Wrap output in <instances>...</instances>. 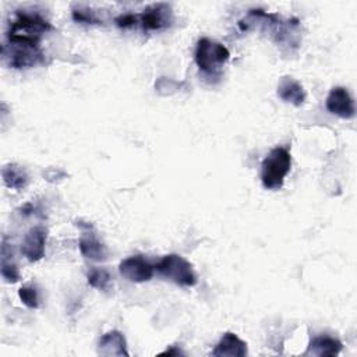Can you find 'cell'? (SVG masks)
Instances as JSON below:
<instances>
[{"label":"cell","instance_id":"15","mask_svg":"<svg viewBox=\"0 0 357 357\" xmlns=\"http://www.w3.org/2000/svg\"><path fill=\"white\" fill-rule=\"evenodd\" d=\"M4 184L13 190H22L28 184V174L25 169L15 163H8L1 169Z\"/></svg>","mask_w":357,"mask_h":357},{"label":"cell","instance_id":"2","mask_svg":"<svg viewBox=\"0 0 357 357\" xmlns=\"http://www.w3.org/2000/svg\"><path fill=\"white\" fill-rule=\"evenodd\" d=\"M291 167V155L287 148H273L261 165V181L266 190H279Z\"/></svg>","mask_w":357,"mask_h":357},{"label":"cell","instance_id":"11","mask_svg":"<svg viewBox=\"0 0 357 357\" xmlns=\"http://www.w3.org/2000/svg\"><path fill=\"white\" fill-rule=\"evenodd\" d=\"M247 354V343L236 333L226 332L212 350L215 357H244Z\"/></svg>","mask_w":357,"mask_h":357},{"label":"cell","instance_id":"20","mask_svg":"<svg viewBox=\"0 0 357 357\" xmlns=\"http://www.w3.org/2000/svg\"><path fill=\"white\" fill-rule=\"evenodd\" d=\"M116 24L120 28H130L137 25V14H123L116 18Z\"/></svg>","mask_w":357,"mask_h":357},{"label":"cell","instance_id":"8","mask_svg":"<svg viewBox=\"0 0 357 357\" xmlns=\"http://www.w3.org/2000/svg\"><path fill=\"white\" fill-rule=\"evenodd\" d=\"M77 226L82 229V234L78 243L81 254L92 261H105L107 258V248L93 231L92 225H84L82 222H77Z\"/></svg>","mask_w":357,"mask_h":357},{"label":"cell","instance_id":"12","mask_svg":"<svg viewBox=\"0 0 357 357\" xmlns=\"http://www.w3.org/2000/svg\"><path fill=\"white\" fill-rule=\"evenodd\" d=\"M98 353L102 356H128L127 343L121 332L110 331L99 339Z\"/></svg>","mask_w":357,"mask_h":357},{"label":"cell","instance_id":"9","mask_svg":"<svg viewBox=\"0 0 357 357\" xmlns=\"http://www.w3.org/2000/svg\"><path fill=\"white\" fill-rule=\"evenodd\" d=\"M47 230L43 226L31 227L21 244V252L29 262H38L45 257Z\"/></svg>","mask_w":357,"mask_h":357},{"label":"cell","instance_id":"5","mask_svg":"<svg viewBox=\"0 0 357 357\" xmlns=\"http://www.w3.org/2000/svg\"><path fill=\"white\" fill-rule=\"evenodd\" d=\"M173 22L172 7L166 3H156L146 7L141 14H137V24L144 31H160L170 26Z\"/></svg>","mask_w":357,"mask_h":357},{"label":"cell","instance_id":"19","mask_svg":"<svg viewBox=\"0 0 357 357\" xmlns=\"http://www.w3.org/2000/svg\"><path fill=\"white\" fill-rule=\"evenodd\" d=\"M73 18L78 22H85V24H99V20L95 17L93 11H91L89 8H74L73 10Z\"/></svg>","mask_w":357,"mask_h":357},{"label":"cell","instance_id":"18","mask_svg":"<svg viewBox=\"0 0 357 357\" xmlns=\"http://www.w3.org/2000/svg\"><path fill=\"white\" fill-rule=\"evenodd\" d=\"M18 296L26 307H29V308H38L39 307V296H38V290H36L35 286H32V284L22 286L18 290Z\"/></svg>","mask_w":357,"mask_h":357},{"label":"cell","instance_id":"3","mask_svg":"<svg viewBox=\"0 0 357 357\" xmlns=\"http://www.w3.org/2000/svg\"><path fill=\"white\" fill-rule=\"evenodd\" d=\"M194 57L201 71L206 74H216L229 60L230 52L225 45L213 39L201 38L197 43Z\"/></svg>","mask_w":357,"mask_h":357},{"label":"cell","instance_id":"1","mask_svg":"<svg viewBox=\"0 0 357 357\" xmlns=\"http://www.w3.org/2000/svg\"><path fill=\"white\" fill-rule=\"evenodd\" d=\"M53 26L38 13L20 10L15 18L10 22L7 32V45L39 47V40L43 33Z\"/></svg>","mask_w":357,"mask_h":357},{"label":"cell","instance_id":"16","mask_svg":"<svg viewBox=\"0 0 357 357\" xmlns=\"http://www.w3.org/2000/svg\"><path fill=\"white\" fill-rule=\"evenodd\" d=\"M1 276L6 282L8 283H15L20 280V271L15 265V262L13 261V252H11V245L7 244L6 237L3 238L1 243Z\"/></svg>","mask_w":357,"mask_h":357},{"label":"cell","instance_id":"21","mask_svg":"<svg viewBox=\"0 0 357 357\" xmlns=\"http://www.w3.org/2000/svg\"><path fill=\"white\" fill-rule=\"evenodd\" d=\"M165 354H167V356H169V354H176V356H177V354H183V353H181L178 349H176V350H174V349H170V350H166V351L160 353V356H165Z\"/></svg>","mask_w":357,"mask_h":357},{"label":"cell","instance_id":"17","mask_svg":"<svg viewBox=\"0 0 357 357\" xmlns=\"http://www.w3.org/2000/svg\"><path fill=\"white\" fill-rule=\"evenodd\" d=\"M110 275L103 268H92L88 272V283L99 290H107L110 286Z\"/></svg>","mask_w":357,"mask_h":357},{"label":"cell","instance_id":"13","mask_svg":"<svg viewBox=\"0 0 357 357\" xmlns=\"http://www.w3.org/2000/svg\"><path fill=\"white\" fill-rule=\"evenodd\" d=\"M278 96L294 106H301L305 100V91L303 85L291 77H283L278 85Z\"/></svg>","mask_w":357,"mask_h":357},{"label":"cell","instance_id":"6","mask_svg":"<svg viewBox=\"0 0 357 357\" xmlns=\"http://www.w3.org/2000/svg\"><path fill=\"white\" fill-rule=\"evenodd\" d=\"M3 57L13 68L32 67L43 60V54L39 47L20 45H4Z\"/></svg>","mask_w":357,"mask_h":357},{"label":"cell","instance_id":"10","mask_svg":"<svg viewBox=\"0 0 357 357\" xmlns=\"http://www.w3.org/2000/svg\"><path fill=\"white\" fill-rule=\"evenodd\" d=\"M326 109L342 119H351L356 114L354 100L343 86H335L331 89L326 98Z\"/></svg>","mask_w":357,"mask_h":357},{"label":"cell","instance_id":"4","mask_svg":"<svg viewBox=\"0 0 357 357\" xmlns=\"http://www.w3.org/2000/svg\"><path fill=\"white\" fill-rule=\"evenodd\" d=\"M155 268L163 278L178 286L192 287L197 284V275L192 265L178 254L165 255Z\"/></svg>","mask_w":357,"mask_h":357},{"label":"cell","instance_id":"7","mask_svg":"<svg viewBox=\"0 0 357 357\" xmlns=\"http://www.w3.org/2000/svg\"><path fill=\"white\" fill-rule=\"evenodd\" d=\"M155 266L151 265L142 255H132L123 259L119 265L120 275L134 283L148 282L153 276Z\"/></svg>","mask_w":357,"mask_h":357},{"label":"cell","instance_id":"14","mask_svg":"<svg viewBox=\"0 0 357 357\" xmlns=\"http://www.w3.org/2000/svg\"><path fill=\"white\" fill-rule=\"evenodd\" d=\"M342 350V342L337 340L336 337L328 336V335H321V336H314L310 340L308 349L305 351V354H314V356H319V357H332L339 354V351Z\"/></svg>","mask_w":357,"mask_h":357}]
</instances>
